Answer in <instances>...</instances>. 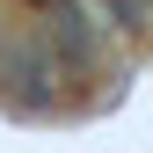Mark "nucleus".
I'll use <instances>...</instances> for the list:
<instances>
[{
  "label": "nucleus",
  "instance_id": "obj_1",
  "mask_svg": "<svg viewBox=\"0 0 153 153\" xmlns=\"http://www.w3.org/2000/svg\"><path fill=\"white\" fill-rule=\"evenodd\" d=\"M66 88V59L44 29H15L0 44V102L7 109H51Z\"/></svg>",
  "mask_w": 153,
  "mask_h": 153
}]
</instances>
